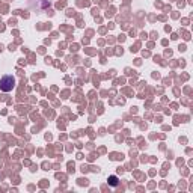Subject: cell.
<instances>
[{
  "label": "cell",
  "instance_id": "1",
  "mask_svg": "<svg viewBox=\"0 0 193 193\" xmlns=\"http://www.w3.org/2000/svg\"><path fill=\"white\" fill-rule=\"evenodd\" d=\"M14 88H15V77L8 74V75H3L2 79H0V91L11 92Z\"/></svg>",
  "mask_w": 193,
  "mask_h": 193
},
{
  "label": "cell",
  "instance_id": "2",
  "mask_svg": "<svg viewBox=\"0 0 193 193\" xmlns=\"http://www.w3.org/2000/svg\"><path fill=\"white\" fill-rule=\"evenodd\" d=\"M107 181H109V186H112V187H116V186L119 184V179H118L116 175H110Z\"/></svg>",
  "mask_w": 193,
  "mask_h": 193
}]
</instances>
